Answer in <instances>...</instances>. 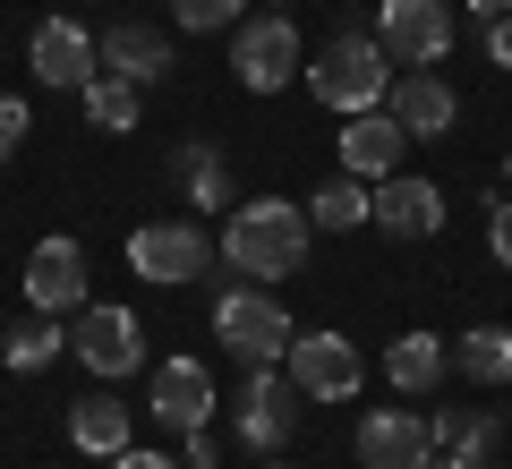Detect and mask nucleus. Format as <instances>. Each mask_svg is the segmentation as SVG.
I'll list each match as a JSON object with an SVG mask.
<instances>
[{"instance_id": "nucleus-1", "label": "nucleus", "mask_w": 512, "mask_h": 469, "mask_svg": "<svg viewBox=\"0 0 512 469\" xmlns=\"http://www.w3.org/2000/svg\"><path fill=\"white\" fill-rule=\"evenodd\" d=\"M308 205L291 197H248L231 205V222H222V265L248 273V282H282V273L308 265Z\"/></svg>"}, {"instance_id": "nucleus-2", "label": "nucleus", "mask_w": 512, "mask_h": 469, "mask_svg": "<svg viewBox=\"0 0 512 469\" xmlns=\"http://www.w3.org/2000/svg\"><path fill=\"white\" fill-rule=\"evenodd\" d=\"M308 94L325 111H384V94H393V52H384L376 35H359V26H350V35H325V52L308 60Z\"/></svg>"}, {"instance_id": "nucleus-3", "label": "nucleus", "mask_w": 512, "mask_h": 469, "mask_svg": "<svg viewBox=\"0 0 512 469\" xmlns=\"http://www.w3.org/2000/svg\"><path fill=\"white\" fill-rule=\"evenodd\" d=\"M291 333H299L291 307H282L265 282H239V290H222V299H214V342L239 350L248 367H274L282 350H291Z\"/></svg>"}, {"instance_id": "nucleus-4", "label": "nucleus", "mask_w": 512, "mask_h": 469, "mask_svg": "<svg viewBox=\"0 0 512 469\" xmlns=\"http://www.w3.org/2000/svg\"><path fill=\"white\" fill-rule=\"evenodd\" d=\"M367 35L402 60V69H436V60L453 52L461 18H453V0H376V26H367Z\"/></svg>"}, {"instance_id": "nucleus-5", "label": "nucleus", "mask_w": 512, "mask_h": 469, "mask_svg": "<svg viewBox=\"0 0 512 469\" xmlns=\"http://www.w3.org/2000/svg\"><path fill=\"white\" fill-rule=\"evenodd\" d=\"M282 376H291L308 401H350V393L367 384V359H359V342H350V333L316 325V333H291V350H282Z\"/></svg>"}, {"instance_id": "nucleus-6", "label": "nucleus", "mask_w": 512, "mask_h": 469, "mask_svg": "<svg viewBox=\"0 0 512 469\" xmlns=\"http://www.w3.org/2000/svg\"><path fill=\"white\" fill-rule=\"evenodd\" d=\"M299 69H308V52H299V26H291V18H239V26H231V77H239L248 94L291 86Z\"/></svg>"}, {"instance_id": "nucleus-7", "label": "nucleus", "mask_w": 512, "mask_h": 469, "mask_svg": "<svg viewBox=\"0 0 512 469\" xmlns=\"http://www.w3.org/2000/svg\"><path fill=\"white\" fill-rule=\"evenodd\" d=\"M205 265H214V239H205L197 222H137V231H128V273H137V282L180 290V282H197Z\"/></svg>"}, {"instance_id": "nucleus-8", "label": "nucleus", "mask_w": 512, "mask_h": 469, "mask_svg": "<svg viewBox=\"0 0 512 469\" xmlns=\"http://www.w3.org/2000/svg\"><path fill=\"white\" fill-rule=\"evenodd\" d=\"M299 384L291 376H274V367H248V384H239V444L248 452H274V444H291L299 435Z\"/></svg>"}, {"instance_id": "nucleus-9", "label": "nucleus", "mask_w": 512, "mask_h": 469, "mask_svg": "<svg viewBox=\"0 0 512 469\" xmlns=\"http://www.w3.org/2000/svg\"><path fill=\"white\" fill-rule=\"evenodd\" d=\"M427 461H436V418H419V410L359 418V469H427Z\"/></svg>"}, {"instance_id": "nucleus-10", "label": "nucleus", "mask_w": 512, "mask_h": 469, "mask_svg": "<svg viewBox=\"0 0 512 469\" xmlns=\"http://www.w3.org/2000/svg\"><path fill=\"white\" fill-rule=\"evenodd\" d=\"M69 350L94 367V376H128V367L146 359V325L128 316V307H77V333Z\"/></svg>"}, {"instance_id": "nucleus-11", "label": "nucleus", "mask_w": 512, "mask_h": 469, "mask_svg": "<svg viewBox=\"0 0 512 469\" xmlns=\"http://www.w3.org/2000/svg\"><path fill=\"white\" fill-rule=\"evenodd\" d=\"M26 299H35L43 316H69V307H86V248H77L69 231L35 239V256H26Z\"/></svg>"}, {"instance_id": "nucleus-12", "label": "nucleus", "mask_w": 512, "mask_h": 469, "mask_svg": "<svg viewBox=\"0 0 512 469\" xmlns=\"http://www.w3.org/2000/svg\"><path fill=\"white\" fill-rule=\"evenodd\" d=\"M376 231H384V239H436V231H444V188L419 180V171L376 180Z\"/></svg>"}, {"instance_id": "nucleus-13", "label": "nucleus", "mask_w": 512, "mask_h": 469, "mask_svg": "<svg viewBox=\"0 0 512 469\" xmlns=\"http://www.w3.org/2000/svg\"><path fill=\"white\" fill-rule=\"evenodd\" d=\"M333 145H342V171H350V180L376 188V180H393V171H402V145H410V137H402V120H393V111H350Z\"/></svg>"}, {"instance_id": "nucleus-14", "label": "nucleus", "mask_w": 512, "mask_h": 469, "mask_svg": "<svg viewBox=\"0 0 512 469\" xmlns=\"http://www.w3.org/2000/svg\"><path fill=\"white\" fill-rule=\"evenodd\" d=\"M94 60H103L111 77H128V86H163L171 77V35L146 18H120L111 35H94Z\"/></svg>"}, {"instance_id": "nucleus-15", "label": "nucleus", "mask_w": 512, "mask_h": 469, "mask_svg": "<svg viewBox=\"0 0 512 469\" xmlns=\"http://www.w3.org/2000/svg\"><path fill=\"white\" fill-rule=\"evenodd\" d=\"M384 111L402 120V137H410V145H427V137H453V120H461L453 86H444L436 69H410V77H393V94H384Z\"/></svg>"}, {"instance_id": "nucleus-16", "label": "nucleus", "mask_w": 512, "mask_h": 469, "mask_svg": "<svg viewBox=\"0 0 512 469\" xmlns=\"http://www.w3.org/2000/svg\"><path fill=\"white\" fill-rule=\"evenodd\" d=\"M26 60H35L43 86H69V94L86 86L94 69H103V60H94V35H86L77 18H43L35 35H26Z\"/></svg>"}, {"instance_id": "nucleus-17", "label": "nucleus", "mask_w": 512, "mask_h": 469, "mask_svg": "<svg viewBox=\"0 0 512 469\" xmlns=\"http://www.w3.org/2000/svg\"><path fill=\"white\" fill-rule=\"evenodd\" d=\"M154 418H163L171 435L205 427V418H214V376H205L197 359H163L154 367Z\"/></svg>"}, {"instance_id": "nucleus-18", "label": "nucleus", "mask_w": 512, "mask_h": 469, "mask_svg": "<svg viewBox=\"0 0 512 469\" xmlns=\"http://www.w3.org/2000/svg\"><path fill=\"white\" fill-rule=\"evenodd\" d=\"M444 367H453L444 333H402V342L384 350V384H393V393H436Z\"/></svg>"}, {"instance_id": "nucleus-19", "label": "nucleus", "mask_w": 512, "mask_h": 469, "mask_svg": "<svg viewBox=\"0 0 512 469\" xmlns=\"http://www.w3.org/2000/svg\"><path fill=\"white\" fill-rule=\"evenodd\" d=\"M69 444L77 452H94V461H111V452H128V410L111 393H86L69 410Z\"/></svg>"}, {"instance_id": "nucleus-20", "label": "nucleus", "mask_w": 512, "mask_h": 469, "mask_svg": "<svg viewBox=\"0 0 512 469\" xmlns=\"http://www.w3.org/2000/svg\"><path fill=\"white\" fill-rule=\"evenodd\" d=\"M308 222H316V231H367V222H376V188L342 171V180H325L308 197Z\"/></svg>"}, {"instance_id": "nucleus-21", "label": "nucleus", "mask_w": 512, "mask_h": 469, "mask_svg": "<svg viewBox=\"0 0 512 469\" xmlns=\"http://www.w3.org/2000/svg\"><path fill=\"white\" fill-rule=\"evenodd\" d=\"M137 94H146V86H128V77L94 69L86 86H77V103H86V128H103V137H128V128H137Z\"/></svg>"}, {"instance_id": "nucleus-22", "label": "nucleus", "mask_w": 512, "mask_h": 469, "mask_svg": "<svg viewBox=\"0 0 512 469\" xmlns=\"http://www.w3.org/2000/svg\"><path fill=\"white\" fill-rule=\"evenodd\" d=\"M60 350H69V333H60V316H43V307H35V316H18V325L0 333V359L18 367V376H35V367H52Z\"/></svg>"}, {"instance_id": "nucleus-23", "label": "nucleus", "mask_w": 512, "mask_h": 469, "mask_svg": "<svg viewBox=\"0 0 512 469\" xmlns=\"http://www.w3.org/2000/svg\"><path fill=\"white\" fill-rule=\"evenodd\" d=\"M453 359H461V376H470V384H512V333L504 325H470L453 342Z\"/></svg>"}, {"instance_id": "nucleus-24", "label": "nucleus", "mask_w": 512, "mask_h": 469, "mask_svg": "<svg viewBox=\"0 0 512 469\" xmlns=\"http://www.w3.org/2000/svg\"><path fill=\"white\" fill-rule=\"evenodd\" d=\"M171 171L188 180V205H239V197H231V163H222L214 145H197V137H188L180 154H171Z\"/></svg>"}, {"instance_id": "nucleus-25", "label": "nucleus", "mask_w": 512, "mask_h": 469, "mask_svg": "<svg viewBox=\"0 0 512 469\" xmlns=\"http://www.w3.org/2000/svg\"><path fill=\"white\" fill-rule=\"evenodd\" d=\"M436 444L487 469V461H495V444H504V427H495V410H470V418H461V410H444V418H436Z\"/></svg>"}, {"instance_id": "nucleus-26", "label": "nucleus", "mask_w": 512, "mask_h": 469, "mask_svg": "<svg viewBox=\"0 0 512 469\" xmlns=\"http://www.w3.org/2000/svg\"><path fill=\"white\" fill-rule=\"evenodd\" d=\"M239 9H248V0H171V18H180L188 35H231Z\"/></svg>"}, {"instance_id": "nucleus-27", "label": "nucleus", "mask_w": 512, "mask_h": 469, "mask_svg": "<svg viewBox=\"0 0 512 469\" xmlns=\"http://www.w3.org/2000/svg\"><path fill=\"white\" fill-rule=\"evenodd\" d=\"M26 128H35V111H26L18 94H0V163H9V154L26 145Z\"/></svg>"}, {"instance_id": "nucleus-28", "label": "nucleus", "mask_w": 512, "mask_h": 469, "mask_svg": "<svg viewBox=\"0 0 512 469\" xmlns=\"http://www.w3.org/2000/svg\"><path fill=\"white\" fill-rule=\"evenodd\" d=\"M487 248H495V265L512 273V197H495V205H487Z\"/></svg>"}, {"instance_id": "nucleus-29", "label": "nucleus", "mask_w": 512, "mask_h": 469, "mask_svg": "<svg viewBox=\"0 0 512 469\" xmlns=\"http://www.w3.org/2000/svg\"><path fill=\"white\" fill-rule=\"evenodd\" d=\"M487 60H495V69H512V9H504V18H487Z\"/></svg>"}, {"instance_id": "nucleus-30", "label": "nucleus", "mask_w": 512, "mask_h": 469, "mask_svg": "<svg viewBox=\"0 0 512 469\" xmlns=\"http://www.w3.org/2000/svg\"><path fill=\"white\" fill-rule=\"evenodd\" d=\"M111 469H180V461H171V452H137V444H128V452H111Z\"/></svg>"}, {"instance_id": "nucleus-31", "label": "nucleus", "mask_w": 512, "mask_h": 469, "mask_svg": "<svg viewBox=\"0 0 512 469\" xmlns=\"http://www.w3.org/2000/svg\"><path fill=\"white\" fill-rule=\"evenodd\" d=\"M461 9H470V18H504L512 0H461Z\"/></svg>"}, {"instance_id": "nucleus-32", "label": "nucleus", "mask_w": 512, "mask_h": 469, "mask_svg": "<svg viewBox=\"0 0 512 469\" xmlns=\"http://www.w3.org/2000/svg\"><path fill=\"white\" fill-rule=\"evenodd\" d=\"M427 469H478V461H461V452H444V461H427Z\"/></svg>"}, {"instance_id": "nucleus-33", "label": "nucleus", "mask_w": 512, "mask_h": 469, "mask_svg": "<svg viewBox=\"0 0 512 469\" xmlns=\"http://www.w3.org/2000/svg\"><path fill=\"white\" fill-rule=\"evenodd\" d=\"M265 469H291V461H265Z\"/></svg>"}, {"instance_id": "nucleus-34", "label": "nucleus", "mask_w": 512, "mask_h": 469, "mask_svg": "<svg viewBox=\"0 0 512 469\" xmlns=\"http://www.w3.org/2000/svg\"><path fill=\"white\" fill-rule=\"evenodd\" d=\"M504 180H512V163H504Z\"/></svg>"}]
</instances>
